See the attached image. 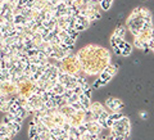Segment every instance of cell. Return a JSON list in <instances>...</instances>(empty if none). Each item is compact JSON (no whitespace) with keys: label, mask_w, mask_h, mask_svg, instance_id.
Segmentation results:
<instances>
[{"label":"cell","mask_w":154,"mask_h":140,"mask_svg":"<svg viewBox=\"0 0 154 140\" xmlns=\"http://www.w3.org/2000/svg\"><path fill=\"white\" fill-rule=\"evenodd\" d=\"M63 67L68 73H76V68H79V62L76 58H68L63 61Z\"/></svg>","instance_id":"obj_1"},{"label":"cell","mask_w":154,"mask_h":140,"mask_svg":"<svg viewBox=\"0 0 154 140\" xmlns=\"http://www.w3.org/2000/svg\"><path fill=\"white\" fill-rule=\"evenodd\" d=\"M107 105L112 110H118V109H121L123 107V104H122L121 100H118V99H116V98L107 99Z\"/></svg>","instance_id":"obj_2"},{"label":"cell","mask_w":154,"mask_h":140,"mask_svg":"<svg viewBox=\"0 0 154 140\" xmlns=\"http://www.w3.org/2000/svg\"><path fill=\"white\" fill-rule=\"evenodd\" d=\"M121 54L125 55V57H127L131 54V45H128L127 42H125L123 46H122V49H121Z\"/></svg>","instance_id":"obj_3"},{"label":"cell","mask_w":154,"mask_h":140,"mask_svg":"<svg viewBox=\"0 0 154 140\" xmlns=\"http://www.w3.org/2000/svg\"><path fill=\"white\" fill-rule=\"evenodd\" d=\"M112 3H113V0H100V5H102L104 11H108L110 5H112Z\"/></svg>","instance_id":"obj_4"},{"label":"cell","mask_w":154,"mask_h":140,"mask_svg":"<svg viewBox=\"0 0 154 140\" xmlns=\"http://www.w3.org/2000/svg\"><path fill=\"white\" fill-rule=\"evenodd\" d=\"M125 28L122 27V26H118L117 28H116V32H114V35L116 36H118V37H121V39H123V36H125Z\"/></svg>","instance_id":"obj_5"},{"label":"cell","mask_w":154,"mask_h":140,"mask_svg":"<svg viewBox=\"0 0 154 140\" xmlns=\"http://www.w3.org/2000/svg\"><path fill=\"white\" fill-rule=\"evenodd\" d=\"M54 91H57L58 94H62V93H64V88L62 85H57L54 86Z\"/></svg>","instance_id":"obj_6"},{"label":"cell","mask_w":154,"mask_h":140,"mask_svg":"<svg viewBox=\"0 0 154 140\" xmlns=\"http://www.w3.org/2000/svg\"><path fill=\"white\" fill-rule=\"evenodd\" d=\"M0 30H2V26H0Z\"/></svg>","instance_id":"obj_7"}]
</instances>
